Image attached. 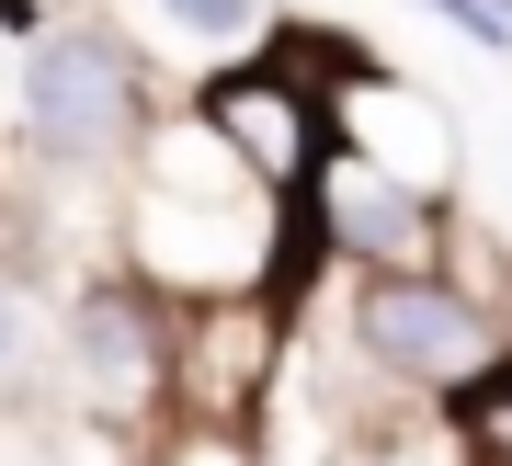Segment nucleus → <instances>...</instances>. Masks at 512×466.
<instances>
[{"mask_svg": "<svg viewBox=\"0 0 512 466\" xmlns=\"http://www.w3.org/2000/svg\"><path fill=\"white\" fill-rule=\"evenodd\" d=\"M148 126V57L114 12L69 0L46 12L12 57V148L35 171H126V148Z\"/></svg>", "mask_w": 512, "mask_h": 466, "instance_id": "nucleus-1", "label": "nucleus"}, {"mask_svg": "<svg viewBox=\"0 0 512 466\" xmlns=\"http://www.w3.org/2000/svg\"><path fill=\"white\" fill-rule=\"evenodd\" d=\"M501 353H512L501 307L467 296L444 262L365 273V285H353V364H365L387 398H467Z\"/></svg>", "mask_w": 512, "mask_h": 466, "instance_id": "nucleus-2", "label": "nucleus"}, {"mask_svg": "<svg viewBox=\"0 0 512 466\" xmlns=\"http://www.w3.org/2000/svg\"><path fill=\"white\" fill-rule=\"evenodd\" d=\"M342 35H285L262 46V57H228V69H205L194 80V114L239 148V171L251 182H274V194H296V182L319 171V148H330V80H342Z\"/></svg>", "mask_w": 512, "mask_h": 466, "instance_id": "nucleus-3", "label": "nucleus"}, {"mask_svg": "<svg viewBox=\"0 0 512 466\" xmlns=\"http://www.w3.org/2000/svg\"><path fill=\"white\" fill-rule=\"evenodd\" d=\"M57 353H69V376L103 421H171V296L148 273H126V262L80 273Z\"/></svg>", "mask_w": 512, "mask_h": 466, "instance_id": "nucleus-4", "label": "nucleus"}, {"mask_svg": "<svg viewBox=\"0 0 512 466\" xmlns=\"http://www.w3.org/2000/svg\"><path fill=\"white\" fill-rule=\"evenodd\" d=\"M365 466H490V455L456 421V398H387L365 421Z\"/></svg>", "mask_w": 512, "mask_h": 466, "instance_id": "nucleus-5", "label": "nucleus"}, {"mask_svg": "<svg viewBox=\"0 0 512 466\" xmlns=\"http://www.w3.org/2000/svg\"><path fill=\"white\" fill-rule=\"evenodd\" d=\"M183 46H251L262 35V0H148Z\"/></svg>", "mask_w": 512, "mask_h": 466, "instance_id": "nucleus-6", "label": "nucleus"}, {"mask_svg": "<svg viewBox=\"0 0 512 466\" xmlns=\"http://www.w3.org/2000/svg\"><path fill=\"white\" fill-rule=\"evenodd\" d=\"M456 421L478 432V455H490V466H512V353H501L490 376H478V387L456 398Z\"/></svg>", "mask_w": 512, "mask_h": 466, "instance_id": "nucleus-7", "label": "nucleus"}, {"mask_svg": "<svg viewBox=\"0 0 512 466\" xmlns=\"http://www.w3.org/2000/svg\"><path fill=\"white\" fill-rule=\"evenodd\" d=\"M433 23H456L478 57H512V0H421Z\"/></svg>", "mask_w": 512, "mask_h": 466, "instance_id": "nucleus-8", "label": "nucleus"}, {"mask_svg": "<svg viewBox=\"0 0 512 466\" xmlns=\"http://www.w3.org/2000/svg\"><path fill=\"white\" fill-rule=\"evenodd\" d=\"M23 364H35V319H23V285L0 273V387H12Z\"/></svg>", "mask_w": 512, "mask_h": 466, "instance_id": "nucleus-9", "label": "nucleus"}, {"mask_svg": "<svg viewBox=\"0 0 512 466\" xmlns=\"http://www.w3.org/2000/svg\"><path fill=\"white\" fill-rule=\"evenodd\" d=\"M0 46H12V35H0ZM0 91H12V57H0Z\"/></svg>", "mask_w": 512, "mask_h": 466, "instance_id": "nucleus-10", "label": "nucleus"}]
</instances>
